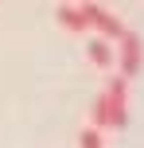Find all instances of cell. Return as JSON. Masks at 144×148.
Returning <instances> with one entry per match:
<instances>
[{
  "mask_svg": "<svg viewBox=\"0 0 144 148\" xmlns=\"http://www.w3.org/2000/svg\"><path fill=\"white\" fill-rule=\"evenodd\" d=\"M90 62H93V66H101V70H109V66L117 62L113 43H105V39H98V35H93V39H90Z\"/></svg>",
  "mask_w": 144,
  "mask_h": 148,
  "instance_id": "cell-5",
  "label": "cell"
},
{
  "mask_svg": "<svg viewBox=\"0 0 144 148\" xmlns=\"http://www.w3.org/2000/svg\"><path fill=\"white\" fill-rule=\"evenodd\" d=\"M105 97V129H125L129 125V82L117 74L109 78V86L101 90Z\"/></svg>",
  "mask_w": 144,
  "mask_h": 148,
  "instance_id": "cell-1",
  "label": "cell"
},
{
  "mask_svg": "<svg viewBox=\"0 0 144 148\" xmlns=\"http://www.w3.org/2000/svg\"><path fill=\"white\" fill-rule=\"evenodd\" d=\"M59 23L66 31H90V16H86V4H59L55 8Z\"/></svg>",
  "mask_w": 144,
  "mask_h": 148,
  "instance_id": "cell-4",
  "label": "cell"
},
{
  "mask_svg": "<svg viewBox=\"0 0 144 148\" xmlns=\"http://www.w3.org/2000/svg\"><path fill=\"white\" fill-rule=\"evenodd\" d=\"M86 16H90V27L98 31V39H105V43H117V39L125 35V20L117 12H109L105 4H86Z\"/></svg>",
  "mask_w": 144,
  "mask_h": 148,
  "instance_id": "cell-2",
  "label": "cell"
},
{
  "mask_svg": "<svg viewBox=\"0 0 144 148\" xmlns=\"http://www.w3.org/2000/svg\"><path fill=\"white\" fill-rule=\"evenodd\" d=\"M113 55L121 59V78L129 82L132 74L140 70V62H144V43H140V35H136V31H125V35L117 39V51H113Z\"/></svg>",
  "mask_w": 144,
  "mask_h": 148,
  "instance_id": "cell-3",
  "label": "cell"
},
{
  "mask_svg": "<svg viewBox=\"0 0 144 148\" xmlns=\"http://www.w3.org/2000/svg\"><path fill=\"white\" fill-rule=\"evenodd\" d=\"M78 148H101V133H98V129H90V125H86L82 133H78Z\"/></svg>",
  "mask_w": 144,
  "mask_h": 148,
  "instance_id": "cell-6",
  "label": "cell"
}]
</instances>
